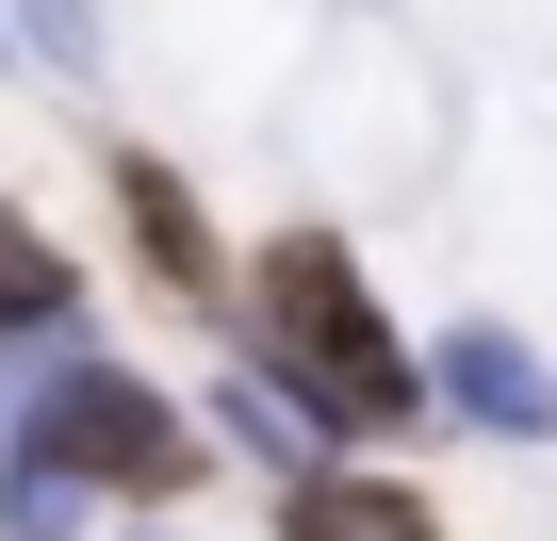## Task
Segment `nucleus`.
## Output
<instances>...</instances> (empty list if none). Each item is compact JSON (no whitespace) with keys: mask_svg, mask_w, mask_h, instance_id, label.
Listing matches in <instances>:
<instances>
[{"mask_svg":"<svg viewBox=\"0 0 557 541\" xmlns=\"http://www.w3.org/2000/svg\"><path fill=\"white\" fill-rule=\"evenodd\" d=\"M83 459H50V443H17V492H0V525H17V541H83Z\"/></svg>","mask_w":557,"mask_h":541,"instance_id":"6","label":"nucleus"},{"mask_svg":"<svg viewBox=\"0 0 557 541\" xmlns=\"http://www.w3.org/2000/svg\"><path fill=\"white\" fill-rule=\"evenodd\" d=\"M443 394H459L475 427H508V443H541V427H557V378H541L508 329H459V345H443Z\"/></svg>","mask_w":557,"mask_h":541,"instance_id":"3","label":"nucleus"},{"mask_svg":"<svg viewBox=\"0 0 557 541\" xmlns=\"http://www.w3.org/2000/svg\"><path fill=\"white\" fill-rule=\"evenodd\" d=\"M0 312H66V262H50L17 213H0Z\"/></svg>","mask_w":557,"mask_h":541,"instance_id":"7","label":"nucleus"},{"mask_svg":"<svg viewBox=\"0 0 557 541\" xmlns=\"http://www.w3.org/2000/svg\"><path fill=\"white\" fill-rule=\"evenodd\" d=\"M278 541H443V525H426L394 476H312L296 508H278Z\"/></svg>","mask_w":557,"mask_h":541,"instance_id":"4","label":"nucleus"},{"mask_svg":"<svg viewBox=\"0 0 557 541\" xmlns=\"http://www.w3.org/2000/svg\"><path fill=\"white\" fill-rule=\"evenodd\" d=\"M34 443L83 459L99 492H181V476H197V443H181V427L148 410V378H115V361H66V394L34 410Z\"/></svg>","mask_w":557,"mask_h":541,"instance_id":"2","label":"nucleus"},{"mask_svg":"<svg viewBox=\"0 0 557 541\" xmlns=\"http://www.w3.org/2000/svg\"><path fill=\"white\" fill-rule=\"evenodd\" d=\"M132 230H148V262H164V296H213V246H197V213H181L164 164H132Z\"/></svg>","mask_w":557,"mask_h":541,"instance_id":"5","label":"nucleus"},{"mask_svg":"<svg viewBox=\"0 0 557 541\" xmlns=\"http://www.w3.org/2000/svg\"><path fill=\"white\" fill-rule=\"evenodd\" d=\"M262 312H278V378H296V410H329V427H394L426 378L394 361V329H377V296L345 280V246H278L262 262Z\"/></svg>","mask_w":557,"mask_h":541,"instance_id":"1","label":"nucleus"}]
</instances>
